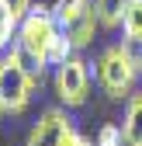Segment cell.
Masks as SVG:
<instances>
[{
    "label": "cell",
    "mask_w": 142,
    "mask_h": 146,
    "mask_svg": "<svg viewBox=\"0 0 142 146\" xmlns=\"http://www.w3.org/2000/svg\"><path fill=\"white\" fill-rule=\"evenodd\" d=\"M0 118H4V108H0Z\"/></svg>",
    "instance_id": "obj_18"
},
{
    "label": "cell",
    "mask_w": 142,
    "mask_h": 146,
    "mask_svg": "<svg viewBox=\"0 0 142 146\" xmlns=\"http://www.w3.org/2000/svg\"><path fill=\"white\" fill-rule=\"evenodd\" d=\"M121 35H125V42L142 49V0H132L125 7V14H121Z\"/></svg>",
    "instance_id": "obj_8"
},
{
    "label": "cell",
    "mask_w": 142,
    "mask_h": 146,
    "mask_svg": "<svg viewBox=\"0 0 142 146\" xmlns=\"http://www.w3.org/2000/svg\"><path fill=\"white\" fill-rule=\"evenodd\" d=\"M69 125H73L69 108L52 104V108H45V111L38 115V122L31 125V132H28V143H24V146H62V136L69 132Z\"/></svg>",
    "instance_id": "obj_5"
},
{
    "label": "cell",
    "mask_w": 142,
    "mask_h": 146,
    "mask_svg": "<svg viewBox=\"0 0 142 146\" xmlns=\"http://www.w3.org/2000/svg\"><path fill=\"white\" fill-rule=\"evenodd\" d=\"M94 0H52V14H56V25L66 28V25H73L76 17L90 7Z\"/></svg>",
    "instance_id": "obj_9"
},
{
    "label": "cell",
    "mask_w": 142,
    "mask_h": 146,
    "mask_svg": "<svg viewBox=\"0 0 142 146\" xmlns=\"http://www.w3.org/2000/svg\"><path fill=\"white\" fill-rule=\"evenodd\" d=\"M56 31H59V25H56V14H52V4L31 0L28 14L17 21V38H14V42L21 45V49H28V52H35V56L45 59L49 42L56 38ZM45 63H49V59H45Z\"/></svg>",
    "instance_id": "obj_4"
},
{
    "label": "cell",
    "mask_w": 142,
    "mask_h": 146,
    "mask_svg": "<svg viewBox=\"0 0 142 146\" xmlns=\"http://www.w3.org/2000/svg\"><path fill=\"white\" fill-rule=\"evenodd\" d=\"M132 0H94L97 17H101V28H121V14Z\"/></svg>",
    "instance_id": "obj_10"
},
{
    "label": "cell",
    "mask_w": 142,
    "mask_h": 146,
    "mask_svg": "<svg viewBox=\"0 0 142 146\" xmlns=\"http://www.w3.org/2000/svg\"><path fill=\"white\" fill-rule=\"evenodd\" d=\"M121 132L128 143L142 146V90H132L125 98V115H121Z\"/></svg>",
    "instance_id": "obj_7"
},
{
    "label": "cell",
    "mask_w": 142,
    "mask_h": 146,
    "mask_svg": "<svg viewBox=\"0 0 142 146\" xmlns=\"http://www.w3.org/2000/svg\"><path fill=\"white\" fill-rule=\"evenodd\" d=\"M62 31L69 35V42H73V49H76V52H83L87 45L94 42V35L101 31V17H97V7L90 4V7H87V11H83V14L76 17V21H73V25H66Z\"/></svg>",
    "instance_id": "obj_6"
},
{
    "label": "cell",
    "mask_w": 142,
    "mask_h": 146,
    "mask_svg": "<svg viewBox=\"0 0 142 146\" xmlns=\"http://www.w3.org/2000/svg\"><path fill=\"white\" fill-rule=\"evenodd\" d=\"M121 146H135V143H128V139H125V143H121Z\"/></svg>",
    "instance_id": "obj_16"
},
{
    "label": "cell",
    "mask_w": 142,
    "mask_h": 146,
    "mask_svg": "<svg viewBox=\"0 0 142 146\" xmlns=\"http://www.w3.org/2000/svg\"><path fill=\"white\" fill-rule=\"evenodd\" d=\"M56 73H52V90H56V98L62 108H83L87 98H90V80H94V70L90 63H87L80 52H73L66 63L52 66Z\"/></svg>",
    "instance_id": "obj_3"
},
{
    "label": "cell",
    "mask_w": 142,
    "mask_h": 146,
    "mask_svg": "<svg viewBox=\"0 0 142 146\" xmlns=\"http://www.w3.org/2000/svg\"><path fill=\"white\" fill-rule=\"evenodd\" d=\"M14 38H17V17L0 7V52H7L14 45Z\"/></svg>",
    "instance_id": "obj_12"
},
{
    "label": "cell",
    "mask_w": 142,
    "mask_h": 146,
    "mask_svg": "<svg viewBox=\"0 0 142 146\" xmlns=\"http://www.w3.org/2000/svg\"><path fill=\"white\" fill-rule=\"evenodd\" d=\"M139 77H142V63H139Z\"/></svg>",
    "instance_id": "obj_17"
},
{
    "label": "cell",
    "mask_w": 142,
    "mask_h": 146,
    "mask_svg": "<svg viewBox=\"0 0 142 146\" xmlns=\"http://www.w3.org/2000/svg\"><path fill=\"white\" fill-rule=\"evenodd\" d=\"M62 146H94V143H90V139H87L83 132H76V129H73V125H69V132L62 136Z\"/></svg>",
    "instance_id": "obj_15"
},
{
    "label": "cell",
    "mask_w": 142,
    "mask_h": 146,
    "mask_svg": "<svg viewBox=\"0 0 142 146\" xmlns=\"http://www.w3.org/2000/svg\"><path fill=\"white\" fill-rule=\"evenodd\" d=\"M121 143H125V132L114 122H104L97 129V139H94V146H121Z\"/></svg>",
    "instance_id": "obj_13"
},
{
    "label": "cell",
    "mask_w": 142,
    "mask_h": 146,
    "mask_svg": "<svg viewBox=\"0 0 142 146\" xmlns=\"http://www.w3.org/2000/svg\"><path fill=\"white\" fill-rule=\"evenodd\" d=\"M73 52H76V49H73V42H69V35L59 28V31H56V38L49 42V52H45V59H49V66H59V63H66L69 56H73Z\"/></svg>",
    "instance_id": "obj_11"
},
{
    "label": "cell",
    "mask_w": 142,
    "mask_h": 146,
    "mask_svg": "<svg viewBox=\"0 0 142 146\" xmlns=\"http://www.w3.org/2000/svg\"><path fill=\"white\" fill-rule=\"evenodd\" d=\"M139 63H142V49L121 38L108 49H101V56L90 63V70H94L97 87L111 101H125L139 84Z\"/></svg>",
    "instance_id": "obj_1"
},
{
    "label": "cell",
    "mask_w": 142,
    "mask_h": 146,
    "mask_svg": "<svg viewBox=\"0 0 142 146\" xmlns=\"http://www.w3.org/2000/svg\"><path fill=\"white\" fill-rule=\"evenodd\" d=\"M35 87L38 80L14 59V52H0V108L4 115H24L28 104L35 98Z\"/></svg>",
    "instance_id": "obj_2"
},
{
    "label": "cell",
    "mask_w": 142,
    "mask_h": 146,
    "mask_svg": "<svg viewBox=\"0 0 142 146\" xmlns=\"http://www.w3.org/2000/svg\"><path fill=\"white\" fill-rule=\"evenodd\" d=\"M0 7H4V11H11L17 21H21V17L28 14V7H31V0H0Z\"/></svg>",
    "instance_id": "obj_14"
}]
</instances>
